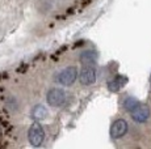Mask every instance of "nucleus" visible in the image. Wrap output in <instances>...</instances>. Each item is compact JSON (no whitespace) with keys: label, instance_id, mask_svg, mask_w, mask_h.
Wrapping results in <instances>:
<instances>
[{"label":"nucleus","instance_id":"obj_1","mask_svg":"<svg viewBox=\"0 0 151 149\" xmlns=\"http://www.w3.org/2000/svg\"><path fill=\"white\" fill-rule=\"evenodd\" d=\"M72 96L62 87L49 88L46 92V104L53 109H63L70 105Z\"/></svg>","mask_w":151,"mask_h":149},{"label":"nucleus","instance_id":"obj_2","mask_svg":"<svg viewBox=\"0 0 151 149\" xmlns=\"http://www.w3.org/2000/svg\"><path fill=\"white\" fill-rule=\"evenodd\" d=\"M79 79V70L75 65H67L63 70L58 71L54 76V81L58 84V87L68 88L72 87Z\"/></svg>","mask_w":151,"mask_h":149},{"label":"nucleus","instance_id":"obj_3","mask_svg":"<svg viewBox=\"0 0 151 149\" xmlns=\"http://www.w3.org/2000/svg\"><path fill=\"white\" fill-rule=\"evenodd\" d=\"M28 143L33 148H40L42 147L43 141H45V128H43L42 123L40 122H33L28 128Z\"/></svg>","mask_w":151,"mask_h":149},{"label":"nucleus","instance_id":"obj_4","mask_svg":"<svg viewBox=\"0 0 151 149\" xmlns=\"http://www.w3.org/2000/svg\"><path fill=\"white\" fill-rule=\"evenodd\" d=\"M99 76V71L96 65H83L79 70V84L82 87H92L96 84Z\"/></svg>","mask_w":151,"mask_h":149},{"label":"nucleus","instance_id":"obj_5","mask_svg":"<svg viewBox=\"0 0 151 149\" xmlns=\"http://www.w3.org/2000/svg\"><path fill=\"white\" fill-rule=\"evenodd\" d=\"M129 131V123L126 122V119L124 118H117L112 122L109 128V133H110V139L112 140H118L122 139L125 135Z\"/></svg>","mask_w":151,"mask_h":149},{"label":"nucleus","instance_id":"obj_6","mask_svg":"<svg viewBox=\"0 0 151 149\" xmlns=\"http://www.w3.org/2000/svg\"><path fill=\"white\" fill-rule=\"evenodd\" d=\"M80 65H96L99 62V53L96 48H86L82 50L78 55Z\"/></svg>","mask_w":151,"mask_h":149},{"label":"nucleus","instance_id":"obj_7","mask_svg":"<svg viewBox=\"0 0 151 149\" xmlns=\"http://www.w3.org/2000/svg\"><path fill=\"white\" fill-rule=\"evenodd\" d=\"M49 109L47 106H45L43 104H36L33 107L30 109V119L33 122H40L41 123L42 120L47 119L49 118Z\"/></svg>","mask_w":151,"mask_h":149},{"label":"nucleus","instance_id":"obj_8","mask_svg":"<svg viewBox=\"0 0 151 149\" xmlns=\"http://www.w3.org/2000/svg\"><path fill=\"white\" fill-rule=\"evenodd\" d=\"M126 84H127L126 76H124V74H116V76L110 77L108 80L106 88H108V90L112 92V93H117V92H120Z\"/></svg>","mask_w":151,"mask_h":149},{"label":"nucleus","instance_id":"obj_9","mask_svg":"<svg viewBox=\"0 0 151 149\" xmlns=\"http://www.w3.org/2000/svg\"><path fill=\"white\" fill-rule=\"evenodd\" d=\"M130 115H132L133 122L138 123V124H142V123H145V122H147V120H149L150 115H151V111H150L149 106L145 105V104H142L137 109V110L133 111Z\"/></svg>","mask_w":151,"mask_h":149},{"label":"nucleus","instance_id":"obj_10","mask_svg":"<svg viewBox=\"0 0 151 149\" xmlns=\"http://www.w3.org/2000/svg\"><path fill=\"white\" fill-rule=\"evenodd\" d=\"M141 105H142L141 101H139L138 98H135V97H133V96H126L122 99V109L125 111H127V113H130V114H132L133 111L137 110Z\"/></svg>","mask_w":151,"mask_h":149},{"label":"nucleus","instance_id":"obj_11","mask_svg":"<svg viewBox=\"0 0 151 149\" xmlns=\"http://www.w3.org/2000/svg\"><path fill=\"white\" fill-rule=\"evenodd\" d=\"M150 87H151V74H150Z\"/></svg>","mask_w":151,"mask_h":149}]
</instances>
